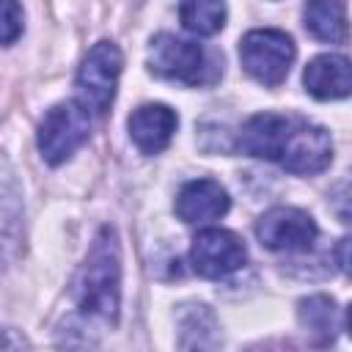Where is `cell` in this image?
Wrapping results in <instances>:
<instances>
[{
    "label": "cell",
    "instance_id": "obj_14",
    "mask_svg": "<svg viewBox=\"0 0 352 352\" xmlns=\"http://www.w3.org/2000/svg\"><path fill=\"white\" fill-rule=\"evenodd\" d=\"M302 82H305V91L311 96L322 99V102H327V99H344L352 91V69H349V60L344 55H333V52L316 55L305 66Z\"/></svg>",
    "mask_w": 352,
    "mask_h": 352
},
{
    "label": "cell",
    "instance_id": "obj_7",
    "mask_svg": "<svg viewBox=\"0 0 352 352\" xmlns=\"http://www.w3.org/2000/svg\"><path fill=\"white\" fill-rule=\"evenodd\" d=\"M333 162V138L324 126L308 124L302 118H294L283 148L278 154V165L297 176L322 173Z\"/></svg>",
    "mask_w": 352,
    "mask_h": 352
},
{
    "label": "cell",
    "instance_id": "obj_15",
    "mask_svg": "<svg viewBox=\"0 0 352 352\" xmlns=\"http://www.w3.org/2000/svg\"><path fill=\"white\" fill-rule=\"evenodd\" d=\"M297 316H300V324L305 327V333L311 338H316L319 344H330L338 336V330L344 327L341 308L327 294H311V297L300 300Z\"/></svg>",
    "mask_w": 352,
    "mask_h": 352
},
{
    "label": "cell",
    "instance_id": "obj_8",
    "mask_svg": "<svg viewBox=\"0 0 352 352\" xmlns=\"http://www.w3.org/2000/svg\"><path fill=\"white\" fill-rule=\"evenodd\" d=\"M245 258V242L228 228H204L190 248L192 272H198L201 278H226L236 272Z\"/></svg>",
    "mask_w": 352,
    "mask_h": 352
},
{
    "label": "cell",
    "instance_id": "obj_9",
    "mask_svg": "<svg viewBox=\"0 0 352 352\" xmlns=\"http://www.w3.org/2000/svg\"><path fill=\"white\" fill-rule=\"evenodd\" d=\"M25 250V204L16 170L0 151V270L14 264Z\"/></svg>",
    "mask_w": 352,
    "mask_h": 352
},
{
    "label": "cell",
    "instance_id": "obj_2",
    "mask_svg": "<svg viewBox=\"0 0 352 352\" xmlns=\"http://www.w3.org/2000/svg\"><path fill=\"white\" fill-rule=\"evenodd\" d=\"M146 63L151 74L162 80H173L182 85H212L220 72L223 60L209 52L204 44L192 38H182L176 33H160L148 44Z\"/></svg>",
    "mask_w": 352,
    "mask_h": 352
},
{
    "label": "cell",
    "instance_id": "obj_13",
    "mask_svg": "<svg viewBox=\"0 0 352 352\" xmlns=\"http://www.w3.org/2000/svg\"><path fill=\"white\" fill-rule=\"evenodd\" d=\"M126 126H129V138L143 154H160L168 148L179 126V116L168 104H143L129 116Z\"/></svg>",
    "mask_w": 352,
    "mask_h": 352
},
{
    "label": "cell",
    "instance_id": "obj_5",
    "mask_svg": "<svg viewBox=\"0 0 352 352\" xmlns=\"http://www.w3.org/2000/svg\"><path fill=\"white\" fill-rule=\"evenodd\" d=\"M91 132V113L80 102L52 104L38 124V151L50 165H63Z\"/></svg>",
    "mask_w": 352,
    "mask_h": 352
},
{
    "label": "cell",
    "instance_id": "obj_3",
    "mask_svg": "<svg viewBox=\"0 0 352 352\" xmlns=\"http://www.w3.org/2000/svg\"><path fill=\"white\" fill-rule=\"evenodd\" d=\"M124 69V55L113 41H96L80 69H77V102L94 113V116H104L116 99V88H118V77Z\"/></svg>",
    "mask_w": 352,
    "mask_h": 352
},
{
    "label": "cell",
    "instance_id": "obj_11",
    "mask_svg": "<svg viewBox=\"0 0 352 352\" xmlns=\"http://www.w3.org/2000/svg\"><path fill=\"white\" fill-rule=\"evenodd\" d=\"M228 206H231L228 192L214 179H192V182H187L179 190L176 204H173L179 220H184L190 226H204V223L220 220L228 212Z\"/></svg>",
    "mask_w": 352,
    "mask_h": 352
},
{
    "label": "cell",
    "instance_id": "obj_12",
    "mask_svg": "<svg viewBox=\"0 0 352 352\" xmlns=\"http://www.w3.org/2000/svg\"><path fill=\"white\" fill-rule=\"evenodd\" d=\"M176 341L179 352H220L223 333L214 311L204 302L182 305L176 316Z\"/></svg>",
    "mask_w": 352,
    "mask_h": 352
},
{
    "label": "cell",
    "instance_id": "obj_1",
    "mask_svg": "<svg viewBox=\"0 0 352 352\" xmlns=\"http://www.w3.org/2000/svg\"><path fill=\"white\" fill-rule=\"evenodd\" d=\"M72 297H74V305L82 319H88L94 327L102 322V324H116L118 322V308H121V245H118V234L116 228L104 226L74 280H72Z\"/></svg>",
    "mask_w": 352,
    "mask_h": 352
},
{
    "label": "cell",
    "instance_id": "obj_21",
    "mask_svg": "<svg viewBox=\"0 0 352 352\" xmlns=\"http://www.w3.org/2000/svg\"><path fill=\"white\" fill-rule=\"evenodd\" d=\"M338 267L346 270V239L338 242Z\"/></svg>",
    "mask_w": 352,
    "mask_h": 352
},
{
    "label": "cell",
    "instance_id": "obj_20",
    "mask_svg": "<svg viewBox=\"0 0 352 352\" xmlns=\"http://www.w3.org/2000/svg\"><path fill=\"white\" fill-rule=\"evenodd\" d=\"M0 352H28V341L25 336H19L16 330H3L0 333Z\"/></svg>",
    "mask_w": 352,
    "mask_h": 352
},
{
    "label": "cell",
    "instance_id": "obj_18",
    "mask_svg": "<svg viewBox=\"0 0 352 352\" xmlns=\"http://www.w3.org/2000/svg\"><path fill=\"white\" fill-rule=\"evenodd\" d=\"M96 341L99 330L80 314H69L55 330V344L60 352H94Z\"/></svg>",
    "mask_w": 352,
    "mask_h": 352
},
{
    "label": "cell",
    "instance_id": "obj_17",
    "mask_svg": "<svg viewBox=\"0 0 352 352\" xmlns=\"http://www.w3.org/2000/svg\"><path fill=\"white\" fill-rule=\"evenodd\" d=\"M179 16H182V25L190 33L214 36L217 30H223L228 8L223 3H214V0H192V3L179 6Z\"/></svg>",
    "mask_w": 352,
    "mask_h": 352
},
{
    "label": "cell",
    "instance_id": "obj_6",
    "mask_svg": "<svg viewBox=\"0 0 352 352\" xmlns=\"http://www.w3.org/2000/svg\"><path fill=\"white\" fill-rule=\"evenodd\" d=\"M256 236L267 250L302 253L311 250L319 228L316 220L297 206H272L256 220Z\"/></svg>",
    "mask_w": 352,
    "mask_h": 352
},
{
    "label": "cell",
    "instance_id": "obj_19",
    "mask_svg": "<svg viewBox=\"0 0 352 352\" xmlns=\"http://www.w3.org/2000/svg\"><path fill=\"white\" fill-rule=\"evenodd\" d=\"M25 30V11L14 0H0V44H14Z\"/></svg>",
    "mask_w": 352,
    "mask_h": 352
},
{
    "label": "cell",
    "instance_id": "obj_16",
    "mask_svg": "<svg viewBox=\"0 0 352 352\" xmlns=\"http://www.w3.org/2000/svg\"><path fill=\"white\" fill-rule=\"evenodd\" d=\"M305 28L330 44L346 41V6L344 3H327L316 0L305 6Z\"/></svg>",
    "mask_w": 352,
    "mask_h": 352
},
{
    "label": "cell",
    "instance_id": "obj_4",
    "mask_svg": "<svg viewBox=\"0 0 352 352\" xmlns=\"http://www.w3.org/2000/svg\"><path fill=\"white\" fill-rule=\"evenodd\" d=\"M294 55L297 50L292 36L278 28H256L245 33L239 41V60L245 72L267 88H275L286 80Z\"/></svg>",
    "mask_w": 352,
    "mask_h": 352
},
{
    "label": "cell",
    "instance_id": "obj_10",
    "mask_svg": "<svg viewBox=\"0 0 352 352\" xmlns=\"http://www.w3.org/2000/svg\"><path fill=\"white\" fill-rule=\"evenodd\" d=\"M294 124V116H280V113H256L245 121L236 138V148L242 154L258 157L278 162V154L283 148V140Z\"/></svg>",
    "mask_w": 352,
    "mask_h": 352
}]
</instances>
